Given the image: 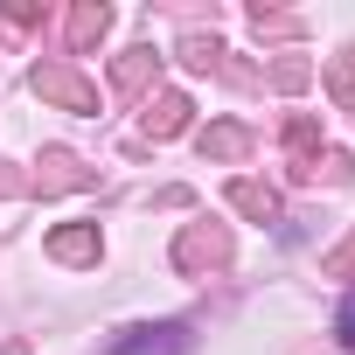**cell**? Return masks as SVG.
I'll list each match as a JSON object with an SVG mask.
<instances>
[{"label":"cell","mask_w":355,"mask_h":355,"mask_svg":"<svg viewBox=\"0 0 355 355\" xmlns=\"http://www.w3.org/2000/svg\"><path fill=\"white\" fill-rule=\"evenodd\" d=\"M341 341H348V348H355V293H348V300H341Z\"/></svg>","instance_id":"cell-1"}]
</instances>
